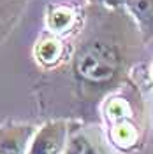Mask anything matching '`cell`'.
<instances>
[{"label": "cell", "instance_id": "1", "mask_svg": "<svg viewBox=\"0 0 153 154\" xmlns=\"http://www.w3.org/2000/svg\"><path fill=\"white\" fill-rule=\"evenodd\" d=\"M83 38L72 56V74L85 93H106L120 84L130 61L132 35L139 33L123 9L95 5L83 25Z\"/></svg>", "mask_w": 153, "mask_h": 154}, {"label": "cell", "instance_id": "2", "mask_svg": "<svg viewBox=\"0 0 153 154\" xmlns=\"http://www.w3.org/2000/svg\"><path fill=\"white\" fill-rule=\"evenodd\" d=\"M70 123L65 119L48 121L39 128L27 154H62L69 145L70 138Z\"/></svg>", "mask_w": 153, "mask_h": 154}, {"label": "cell", "instance_id": "3", "mask_svg": "<svg viewBox=\"0 0 153 154\" xmlns=\"http://www.w3.org/2000/svg\"><path fill=\"white\" fill-rule=\"evenodd\" d=\"M35 128L30 125L0 126V154H27Z\"/></svg>", "mask_w": 153, "mask_h": 154}, {"label": "cell", "instance_id": "4", "mask_svg": "<svg viewBox=\"0 0 153 154\" xmlns=\"http://www.w3.org/2000/svg\"><path fill=\"white\" fill-rule=\"evenodd\" d=\"M123 9L135 23L143 42H150L153 38V0H125Z\"/></svg>", "mask_w": 153, "mask_h": 154}, {"label": "cell", "instance_id": "5", "mask_svg": "<svg viewBox=\"0 0 153 154\" xmlns=\"http://www.w3.org/2000/svg\"><path fill=\"white\" fill-rule=\"evenodd\" d=\"M77 11L70 5L65 4H57V5H49L46 12V26L53 35H65L67 32L77 28L79 19H77Z\"/></svg>", "mask_w": 153, "mask_h": 154}, {"label": "cell", "instance_id": "6", "mask_svg": "<svg viewBox=\"0 0 153 154\" xmlns=\"http://www.w3.org/2000/svg\"><path fill=\"white\" fill-rule=\"evenodd\" d=\"M28 0H0V44L9 37L27 9Z\"/></svg>", "mask_w": 153, "mask_h": 154}, {"label": "cell", "instance_id": "7", "mask_svg": "<svg viewBox=\"0 0 153 154\" xmlns=\"http://www.w3.org/2000/svg\"><path fill=\"white\" fill-rule=\"evenodd\" d=\"M58 35H46V37H42L41 40L37 42V46H35V56L41 63H44V65H53V63H57L60 58L63 56V53H65V48H63V42L62 40H58Z\"/></svg>", "mask_w": 153, "mask_h": 154}, {"label": "cell", "instance_id": "8", "mask_svg": "<svg viewBox=\"0 0 153 154\" xmlns=\"http://www.w3.org/2000/svg\"><path fill=\"white\" fill-rule=\"evenodd\" d=\"M90 149H92V144L85 135H76V137L70 138L69 145L65 147V151L62 154H88Z\"/></svg>", "mask_w": 153, "mask_h": 154}, {"label": "cell", "instance_id": "9", "mask_svg": "<svg viewBox=\"0 0 153 154\" xmlns=\"http://www.w3.org/2000/svg\"><path fill=\"white\" fill-rule=\"evenodd\" d=\"M92 5H99V7H104V9H123V2L125 0H88Z\"/></svg>", "mask_w": 153, "mask_h": 154}, {"label": "cell", "instance_id": "10", "mask_svg": "<svg viewBox=\"0 0 153 154\" xmlns=\"http://www.w3.org/2000/svg\"><path fill=\"white\" fill-rule=\"evenodd\" d=\"M88 154H99V152H97V149H95V147L92 145V149H90V152H88Z\"/></svg>", "mask_w": 153, "mask_h": 154}, {"label": "cell", "instance_id": "11", "mask_svg": "<svg viewBox=\"0 0 153 154\" xmlns=\"http://www.w3.org/2000/svg\"><path fill=\"white\" fill-rule=\"evenodd\" d=\"M151 81H153V65H151Z\"/></svg>", "mask_w": 153, "mask_h": 154}]
</instances>
